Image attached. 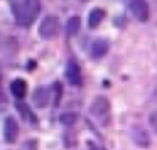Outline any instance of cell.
Listing matches in <instances>:
<instances>
[{
    "label": "cell",
    "instance_id": "cell-1",
    "mask_svg": "<svg viewBox=\"0 0 157 150\" xmlns=\"http://www.w3.org/2000/svg\"><path fill=\"white\" fill-rule=\"evenodd\" d=\"M41 12V0H22L12 4V14H14L17 24L29 25L36 21Z\"/></svg>",
    "mask_w": 157,
    "mask_h": 150
},
{
    "label": "cell",
    "instance_id": "cell-2",
    "mask_svg": "<svg viewBox=\"0 0 157 150\" xmlns=\"http://www.w3.org/2000/svg\"><path fill=\"white\" fill-rule=\"evenodd\" d=\"M90 115L95 122L101 126H108L112 122V111H110V101L105 96H96L90 106Z\"/></svg>",
    "mask_w": 157,
    "mask_h": 150
},
{
    "label": "cell",
    "instance_id": "cell-3",
    "mask_svg": "<svg viewBox=\"0 0 157 150\" xmlns=\"http://www.w3.org/2000/svg\"><path fill=\"white\" fill-rule=\"evenodd\" d=\"M59 34V19L56 15H46L39 25V36L42 41H52Z\"/></svg>",
    "mask_w": 157,
    "mask_h": 150
},
{
    "label": "cell",
    "instance_id": "cell-4",
    "mask_svg": "<svg viewBox=\"0 0 157 150\" xmlns=\"http://www.w3.org/2000/svg\"><path fill=\"white\" fill-rule=\"evenodd\" d=\"M66 79L71 83L73 86H81L83 84V74H81V68L75 59H69L66 64Z\"/></svg>",
    "mask_w": 157,
    "mask_h": 150
},
{
    "label": "cell",
    "instance_id": "cell-5",
    "mask_svg": "<svg viewBox=\"0 0 157 150\" xmlns=\"http://www.w3.org/2000/svg\"><path fill=\"white\" fill-rule=\"evenodd\" d=\"M128 7L137 21L140 22L149 21V4H147V0H130Z\"/></svg>",
    "mask_w": 157,
    "mask_h": 150
},
{
    "label": "cell",
    "instance_id": "cell-6",
    "mask_svg": "<svg viewBox=\"0 0 157 150\" xmlns=\"http://www.w3.org/2000/svg\"><path fill=\"white\" fill-rule=\"evenodd\" d=\"M19 137V123L14 116H7L4 122V138L7 143H15Z\"/></svg>",
    "mask_w": 157,
    "mask_h": 150
},
{
    "label": "cell",
    "instance_id": "cell-7",
    "mask_svg": "<svg viewBox=\"0 0 157 150\" xmlns=\"http://www.w3.org/2000/svg\"><path fill=\"white\" fill-rule=\"evenodd\" d=\"M49 99H51V89L46 86H39L32 93V103L36 108H46L49 105Z\"/></svg>",
    "mask_w": 157,
    "mask_h": 150
},
{
    "label": "cell",
    "instance_id": "cell-8",
    "mask_svg": "<svg viewBox=\"0 0 157 150\" xmlns=\"http://www.w3.org/2000/svg\"><path fill=\"white\" fill-rule=\"evenodd\" d=\"M110 49V42L106 39H95L91 44V49H90V56L91 59H101L106 56Z\"/></svg>",
    "mask_w": 157,
    "mask_h": 150
},
{
    "label": "cell",
    "instance_id": "cell-9",
    "mask_svg": "<svg viewBox=\"0 0 157 150\" xmlns=\"http://www.w3.org/2000/svg\"><path fill=\"white\" fill-rule=\"evenodd\" d=\"M130 135H132V140H133V143H135L137 147L147 148V147L150 145V137H149V133H147L144 128H140V126H135V128H132Z\"/></svg>",
    "mask_w": 157,
    "mask_h": 150
},
{
    "label": "cell",
    "instance_id": "cell-10",
    "mask_svg": "<svg viewBox=\"0 0 157 150\" xmlns=\"http://www.w3.org/2000/svg\"><path fill=\"white\" fill-rule=\"evenodd\" d=\"M10 91L17 99H24L25 95H27V83H25V79H22V78L14 79L10 83Z\"/></svg>",
    "mask_w": 157,
    "mask_h": 150
},
{
    "label": "cell",
    "instance_id": "cell-11",
    "mask_svg": "<svg viewBox=\"0 0 157 150\" xmlns=\"http://www.w3.org/2000/svg\"><path fill=\"white\" fill-rule=\"evenodd\" d=\"M103 19H105V10H103V9H93V10L90 12V15H88L90 29L100 27V24L103 22Z\"/></svg>",
    "mask_w": 157,
    "mask_h": 150
},
{
    "label": "cell",
    "instance_id": "cell-12",
    "mask_svg": "<svg viewBox=\"0 0 157 150\" xmlns=\"http://www.w3.org/2000/svg\"><path fill=\"white\" fill-rule=\"evenodd\" d=\"M79 29H81V19H79L78 15H75V17H71L68 21V24H66V34H68L69 37H73V36H76L79 32Z\"/></svg>",
    "mask_w": 157,
    "mask_h": 150
},
{
    "label": "cell",
    "instance_id": "cell-13",
    "mask_svg": "<svg viewBox=\"0 0 157 150\" xmlns=\"http://www.w3.org/2000/svg\"><path fill=\"white\" fill-rule=\"evenodd\" d=\"M76 120H78V113H75V111H66L59 116V122L64 126H73L76 123Z\"/></svg>",
    "mask_w": 157,
    "mask_h": 150
},
{
    "label": "cell",
    "instance_id": "cell-14",
    "mask_svg": "<svg viewBox=\"0 0 157 150\" xmlns=\"http://www.w3.org/2000/svg\"><path fill=\"white\" fill-rule=\"evenodd\" d=\"M52 89H54V105L58 106L61 103V96H63V84L59 81H56L52 84Z\"/></svg>",
    "mask_w": 157,
    "mask_h": 150
},
{
    "label": "cell",
    "instance_id": "cell-15",
    "mask_svg": "<svg viewBox=\"0 0 157 150\" xmlns=\"http://www.w3.org/2000/svg\"><path fill=\"white\" fill-rule=\"evenodd\" d=\"M15 108H17L19 111L22 113V116H24V118H29V120H32V122H36V118H34V116H31L29 108H27V106H25L22 101H17V103H15Z\"/></svg>",
    "mask_w": 157,
    "mask_h": 150
},
{
    "label": "cell",
    "instance_id": "cell-16",
    "mask_svg": "<svg viewBox=\"0 0 157 150\" xmlns=\"http://www.w3.org/2000/svg\"><path fill=\"white\" fill-rule=\"evenodd\" d=\"M149 123H150V126L154 128V132L157 133V110L149 115Z\"/></svg>",
    "mask_w": 157,
    "mask_h": 150
},
{
    "label": "cell",
    "instance_id": "cell-17",
    "mask_svg": "<svg viewBox=\"0 0 157 150\" xmlns=\"http://www.w3.org/2000/svg\"><path fill=\"white\" fill-rule=\"evenodd\" d=\"M36 145H37V143H36V140H29L24 150H36Z\"/></svg>",
    "mask_w": 157,
    "mask_h": 150
},
{
    "label": "cell",
    "instance_id": "cell-18",
    "mask_svg": "<svg viewBox=\"0 0 157 150\" xmlns=\"http://www.w3.org/2000/svg\"><path fill=\"white\" fill-rule=\"evenodd\" d=\"M2 101H5V96H4V93H2V88H0V103Z\"/></svg>",
    "mask_w": 157,
    "mask_h": 150
},
{
    "label": "cell",
    "instance_id": "cell-19",
    "mask_svg": "<svg viewBox=\"0 0 157 150\" xmlns=\"http://www.w3.org/2000/svg\"><path fill=\"white\" fill-rule=\"evenodd\" d=\"M79 2H88V0H79Z\"/></svg>",
    "mask_w": 157,
    "mask_h": 150
}]
</instances>
